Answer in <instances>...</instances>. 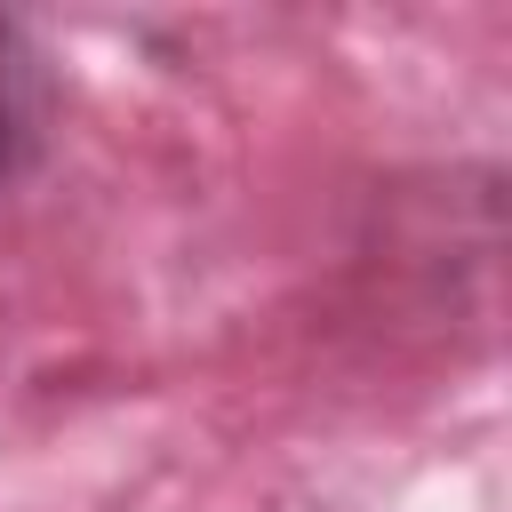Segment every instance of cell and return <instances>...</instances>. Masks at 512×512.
I'll list each match as a JSON object with an SVG mask.
<instances>
[{
  "label": "cell",
  "instance_id": "6da1fadb",
  "mask_svg": "<svg viewBox=\"0 0 512 512\" xmlns=\"http://www.w3.org/2000/svg\"><path fill=\"white\" fill-rule=\"evenodd\" d=\"M40 128H48V72H40V48L16 16H0V184L40 152Z\"/></svg>",
  "mask_w": 512,
  "mask_h": 512
}]
</instances>
